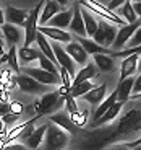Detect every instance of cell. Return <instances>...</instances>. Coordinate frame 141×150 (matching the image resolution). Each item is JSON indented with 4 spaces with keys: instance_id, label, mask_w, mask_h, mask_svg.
Segmentation results:
<instances>
[{
    "instance_id": "1",
    "label": "cell",
    "mask_w": 141,
    "mask_h": 150,
    "mask_svg": "<svg viewBox=\"0 0 141 150\" xmlns=\"http://www.w3.org/2000/svg\"><path fill=\"white\" fill-rule=\"evenodd\" d=\"M44 150H63L68 145L70 135L68 132H65L63 129H60L55 124H47L44 134Z\"/></svg>"
},
{
    "instance_id": "2",
    "label": "cell",
    "mask_w": 141,
    "mask_h": 150,
    "mask_svg": "<svg viewBox=\"0 0 141 150\" xmlns=\"http://www.w3.org/2000/svg\"><path fill=\"white\" fill-rule=\"evenodd\" d=\"M63 105V96H60L59 91H47L39 100H36L33 105L36 116H44L50 114L54 109H59Z\"/></svg>"
},
{
    "instance_id": "3",
    "label": "cell",
    "mask_w": 141,
    "mask_h": 150,
    "mask_svg": "<svg viewBox=\"0 0 141 150\" xmlns=\"http://www.w3.org/2000/svg\"><path fill=\"white\" fill-rule=\"evenodd\" d=\"M76 2H78L83 8H88V11H91V13H97L99 16H102V20H105V21L115 23V25H119V26L126 25L120 16H117L115 13H112L107 7L101 5L99 2H96V0H76Z\"/></svg>"
},
{
    "instance_id": "4",
    "label": "cell",
    "mask_w": 141,
    "mask_h": 150,
    "mask_svg": "<svg viewBox=\"0 0 141 150\" xmlns=\"http://www.w3.org/2000/svg\"><path fill=\"white\" fill-rule=\"evenodd\" d=\"M45 0H41V4H37L33 10L29 11V15L26 18L24 28H26V34H24V47H29L31 42H34L36 39V33H37V20H39V13H41L42 4Z\"/></svg>"
},
{
    "instance_id": "5",
    "label": "cell",
    "mask_w": 141,
    "mask_h": 150,
    "mask_svg": "<svg viewBox=\"0 0 141 150\" xmlns=\"http://www.w3.org/2000/svg\"><path fill=\"white\" fill-rule=\"evenodd\" d=\"M50 47H52L54 57H55V60H57V65H59V67H62V69H65V70H67V74L70 75L71 79H73L75 75H76V67H75V62L71 60V57L65 52V49H63L59 42H52V44H50Z\"/></svg>"
},
{
    "instance_id": "6",
    "label": "cell",
    "mask_w": 141,
    "mask_h": 150,
    "mask_svg": "<svg viewBox=\"0 0 141 150\" xmlns=\"http://www.w3.org/2000/svg\"><path fill=\"white\" fill-rule=\"evenodd\" d=\"M136 30H140V20H136L135 23H130V25H123L119 30V33L115 34V39H114V42H112L114 52H120L123 46L131 39V36L135 34Z\"/></svg>"
},
{
    "instance_id": "7",
    "label": "cell",
    "mask_w": 141,
    "mask_h": 150,
    "mask_svg": "<svg viewBox=\"0 0 141 150\" xmlns=\"http://www.w3.org/2000/svg\"><path fill=\"white\" fill-rule=\"evenodd\" d=\"M16 86H18L21 91H26L31 95H39V93H47L49 88L47 85H42V83L36 82L34 79L28 77L24 74H18L16 75Z\"/></svg>"
},
{
    "instance_id": "8",
    "label": "cell",
    "mask_w": 141,
    "mask_h": 150,
    "mask_svg": "<svg viewBox=\"0 0 141 150\" xmlns=\"http://www.w3.org/2000/svg\"><path fill=\"white\" fill-rule=\"evenodd\" d=\"M24 75H28V77H31V79H34L36 82L42 83V85H59L60 83V77L59 75H54L50 74V72H45L42 70V69L39 67H28L24 69Z\"/></svg>"
},
{
    "instance_id": "9",
    "label": "cell",
    "mask_w": 141,
    "mask_h": 150,
    "mask_svg": "<svg viewBox=\"0 0 141 150\" xmlns=\"http://www.w3.org/2000/svg\"><path fill=\"white\" fill-rule=\"evenodd\" d=\"M34 121L36 119H31V121H26V122L20 124V126L11 127L10 132L5 134V140L10 144V142H13V140H16V139H21V140L28 139V137L31 135V132L34 131Z\"/></svg>"
},
{
    "instance_id": "10",
    "label": "cell",
    "mask_w": 141,
    "mask_h": 150,
    "mask_svg": "<svg viewBox=\"0 0 141 150\" xmlns=\"http://www.w3.org/2000/svg\"><path fill=\"white\" fill-rule=\"evenodd\" d=\"M50 122L59 126L60 129H63V131L68 132V134H81L80 127H76V126L70 121V116H68L67 111H60V112H57V114H52V116H50Z\"/></svg>"
},
{
    "instance_id": "11",
    "label": "cell",
    "mask_w": 141,
    "mask_h": 150,
    "mask_svg": "<svg viewBox=\"0 0 141 150\" xmlns=\"http://www.w3.org/2000/svg\"><path fill=\"white\" fill-rule=\"evenodd\" d=\"M71 31L78 38H86V31H84V23H83V16H81V5L78 2L73 4V16H71V21L68 25Z\"/></svg>"
},
{
    "instance_id": "12",
    "label": "cell",
    "mask_w": 141,
    "mask_h": 150,
    "mask_svg": "<svg viewBox=\"0 0 141 150\" xmlns=\"http://www.w3.org/2000/svg\"><path fill=\"white\" fill-rule=\"evenodd\" d=\"M3 15H5V20L8 21V25H13V26H24L29 11L20 10V8H15V7H11V5H8Z\"/></svg>"
},
{
    "instance_id": "13",
    "label": "cell",
    "mask_w": 141,
    "mask_h": 150,
    "mask_svg": "<svg viewBox=\"0 0 141 150\" xmlns=\"http://www.w3.org/2000/svg\"><path fill=\"white\" fill-rule=\"evenodd\" d=\"M76 42L84 49L86 54H91V56H96V54H105V56H114V51L104 47V46L96 44L94 41L88 39V38H78L76 36Z\"/></svg>"
},
{
    "instance_id": "14",
    "label": "cell",
    "mask_w": 141,
    "mask_h": 150,
    "mask_svg": "<svg viewBox=\"0 0 141 150\" xmlns=\"http://www.w3.org/2000/svg\"><path fill=\"white\" fill-rule=\"evenodd\" d=\"M138 60H140V52L131 54L123 59L122 65H120V82L128 77H133V74L138 70Z\"/></svg>"
},
{
    "instance_id": "15",
    "label": "cell",
    "mask_w": 141,
    "mask_h": 150,
    "mask_svg": "<svg viewBox=\"0 0 141 150\" xmlns=\"http://www.w3.org/2000/svg\"><path fill=\"white\" fill-rule=\"evenodd\" d=\"M71 16H73V10H62L55 16H52L45 25H49L50 28H57V30H65L70 25Z\"/></svg>"
},
{
    "instance_id": "16",
    "label": "cell",
    "mask_w": 141,
    "mask_h": 150,
    "mask_svg": "<svg viewBox=\"0 0 141 150\" xmlns=\"http://www.w3.org/2000/svg\"><path fill=\"white\" fill-rule=\"evenodd\" d=\"M37 33L44 34L45 38H50L54 41L59 42H70L71 38L65 30H57V28H50V26H37Z\"/></svg>"
},
{
    "instance_id": "17",
    "label": "cell",
    "mask_w": 141,
    "mask_h": 150,
    "mask_svg": "<svg viewBox=\"0 0 141 150\" xmlns=\"http://www.w3.org/2000/svg\"><path fill=\"white\" fill-rule=\"evenodd\" d=\"M123 105L125 103H120V101H115L114 105L110 106V108L107 109V111L102 114V116L99 117L97 121H94V122H91V127H99V126H104L105 122H109V121H114L115 117L119 116V112L122 111Z\"/></svg>"
},
{
    "instance_id": "18",
    "label": "cell",
    "mask_w": 141,
    "mask_h": 150,
    "mask_svg": "<svg viewBox=\"0 0 141 150\" xmlns=\"http://www.w3.org/2000/svg\"><path fill=\"white\" fill-rule=\"evenodd\" d=\"M65 52H67L68 56L71 57V60H73L75 64L84 65L86 60H88V54L84 52V49H83L81 46L78 44V42H70V44H67V47H65Z\"/></svg>"
},
{
    "instance_id": "19",
    "label": "cell",
    "mask_w": 141,
    "mask_h": 150,
    "mask_svg": "<svg viewBox=\"0 0 141 150\" xmlns=\"http://www.w3.org/2000/svg\"><path fill=\"white\" fill-rule=\"evenodd\" d=\"M136 77H128V79L122 80L115 90V95H117V101L120 103H126L131 98V86H133V82Z\"/></svg>"
},
{
    "instance_id": "20",
    "label": "cell",
    "mask_w": 141,
    "mask_h": 150,
    "mask_svg": "<svg viewBox=\"0 0 141 150\" xmlns=\"http://www.w3.org/2000/svg\"><path fill=\"white\" fill-rule=\"evenodd\" d=\"M105 91H107V85H105V83H102V85H99V86H93L86 95H83V100H86L89 105L96 106L104 100Z\"/></svg>"
},
{
    "instance_id": "21",
    "label": "cell",
    "mask_w": 141,
    "mask_h": 150,
    "mask_svg": "<svg viewBox=\"0 0 141 150\" xmlns=\"http://www.w3.org/2000/svg\"><path fill=\"white\" fill-rule=\"evenodd\" d=\"M34 41L37 42V46H39V49H41V52L44 54L45 57H47L50 62H52L55 67H59L57 65V60H55V57H54V52H52V47H50V42H49V39L44 36V34H41V33H36V39Z\"/></svg>"
},
{
    "instance_id": "22",
    "label": "cell",
    "mask_w": 141,
    "mask_h": 150,
    "mask_svg": "<svg viewBox=\"0 0 141 150\" xmlns=\"http://www.w3.org/2000/svg\"><path fill=\"white\" fill-rule=\"evenodd\" d=\"M97 75V69L96 65L93 64H88L84 65V67L81 69V70L78 72V74L73 77V82H71V86L73 85H78V83H83V82H88V80H91L93 77H96Z\"/></svg>"
},
{
    "instance_id": "23",
    "label": "cell",
    "mask_w": 141,
    "mask_h": 150,
    "mask_svg": "<svg viewBox=\"0 0 141 150\" xmlns=\"http://www.w3.org/2000/svg\"><path fill=\"white\" fill-rule=\"evenodd\" d=\"M59 11H62V7H60L57 2H54V0L45 2L44 10H42V16H41V20H39V21H41V26H45V23L52 18V16H55Z\"/></svg>"
},
{
    "instance_id": "24",
    "label": "cell",
    "mask_w": 141,
    "mask_h": 150,
    "mask_svg": "<svg viewBox=\"0 0 141 150\" xmlns=\"http://www.w3.org/2000/svg\"><path fill=\"white\" fill-rule=\"evenodd\" d=\"M45 129H47V124H44V126H41V127L34 129V131L31 132L29 137L24 139L26 147H29V149H37V147L41 145L42 139H44V134H45Z\"/></svg>"
},
{
    "instance_id": "25",
    "label": "cell",
    "mask_w": 141,
    "mask_h": 150,
    "mask_svg": "<svg viewBox=\"0 0 141 150\" xmlns=\"http://www.w3.org/2000/svg\"><path fill=\"white\" fill-rule=\"evenodd\" d=\"M94 62H96V69H99L102 72H112L115 69L114 59L110 56H105V54H96Z\"/></svg>"
},
{
    "instance_id": "26",
    "label": "cell",
    "mask_w": 141,
    "mask_h": 150,
    "mask_svg": "<svg viewBox=\"0 0 141 150\" xmlns=\"http://www.w3.org/2000/svg\"><path fill=\"white\" fill-rule=\"evenodd\" d=\"M2 31H3L7 41L10 42L11 46H15L16 42L21 41V33H20L18 26H13V25H8V23H3L2 25Z\"/></svg>"
},
{
    "instance_id": "27",
    "label": "cell",
    "mask_w": 141,
    "mask_h": 150,
    "mask_svg": "<svg viewBox=\"0 0 141 150\" xmlns=\"http://www.w3.org/2000/svg\"><path fill=\"white\" fill-rule=\"evenodd\" d=\"M117 101V95H115V91L112 95H109L107 98H104V100H102V101L99 103V106H97L96 109H94V114H93V122L94 121H97L99 119L101 116H102V114H104L105 111H107L109 108H110L112 105H114V103Z\"/></svg>"
},
{
    "instance_id": "28",
    "label": "cell",
    "mask_w": 141,
    "mask_h": 150,
    "mask_svg": "<svg viewBox=\"0 0 141 150\" xmlns=\"http://www.w3.org/2000/svg\"><path fill=\"white\" fill-rule=\"evenodd\" d=\"M39 52H41V51H36V49H33V47H24V46H23L20 51H16V57L20 59V62H23V64L26 65V64H29V62H33V60H36L37 57H39Z\"/></svg>"
},
{
    "instance_id": "29",
    "label": "cell",
    "mask_w": 141,
    "mask_h": 150,
    "mask_svg": "<svg viewBox=\"0 0 141 150\" xmlns=\"http://www.w3.org/2000/svg\"><path fill=\"white\" fill-rule=\"evenodd\" d=\"M81 16H83V23H84V31H86V36H93L94 31L97 28V21L94 20L93 13L88 11L86 8L81 7Z\"/></svg>"
},
{
    "instance_id": "30",
    "label": "cell",
    "mask_w": 141,
    "mask_h": 150,
    "mask_svg": "<svg viewBox=\"0 0 141 150\" xmlns=\"http://www.w3.org/2000/svg\"><path fill=\"white\" fill-rule=\"evenodd\" d=\"M93 88V85H91V82H83V83H78V85H73L70 86V96L73 98H78V96H83V95H86L89 90Z\"/></svg>"
},
{
    "instance_id": "31",
    "label": "cell",
    "mask_w": 141,
    "mask_h": 150,
    "mask_svg": "<svg viewBox=\"0 0 141 150\" xmlns=\"http://www.w3.org/2000/svg\"><path fill=\"white\" fill-rule=\"evenodd\" d=\"M115 34H117V31H115V28L112 26L109 21H105L104 20V47L109 49V46H112V42H114L115 39Z\"/></svg>"
},
{
    "instance_id": "32",
    "label": "cell",
    "mask_w": 141,
    "mask_h": 150,
    "mask_svg": "<svg viewBox=\"0 0 141 150\" xmlns=\"http://www.w3.org/2000/svg\"><path fill=\"white\" fill-rule=\"evenodd\" d=\"M7 62L10 65V70L15 72V74H20V64H18V57H16V47L15 46H11L10 51L7 52Z\"/></svg>"
},
{
    "instance_id": "33",
    "label": "cell",
    "mask_w": 141,
    "mask_h": 150,
    "mask_svg": "<svg viewBox=\"0 0 141 150\" xmlns=\"http://www.w3.org/2000/svg\"><path fill=\"white\" fill-rule=\"evenodd\" d=\"M122 15L125 16L123 21H125L126 25L135 23L136 20H140V16H136V13H135L133 8H131V2H130V0H126V2H125V5H123V8H122Z\"/></svg>"
},
{
    "instance_id": "34",
    "label": "cell",
    "mask_w": 141,
    "mask_h": 150,
    "mask_svg": "<svg viewBox=\"0 0 141 150\" xmlns=\"http://www.w3.org/2000/svg\"><path fill=\"white\" fill-rule=\"evenodd\" d=\"M37 59H39V69H42V70H45V72H50V74H54V75H59V67H55L42 52H39V57H37Z\"/></svg>"
},
{
    "instance_id": "35",
    "label": "cell",
    "mask_w": 141,
    "mask_h": 150,
    "mask_svg": "<svg viewBox=\"0 0 141 150\" xmlns=\"http://www.w3.org/2000/svg\"><path fill=\"white\" fill-rule=\"evenodd\" d=\"M70 116V121L76 126V127H80L81 129L83 126L86 124V121H88V111H83V112H80V111H76V112H71V114H68Z\"/></svg>"
},
{
    "instance_id": "36",
    "label": "cell",
    "mask_w": 141,
    "mask_h": 150,
    "mask_svg": "<svg viewBox=\"0 0 141 150\" xmlns=\"http://www.w3.org/2000/svg\"><path fill=\"white\" fill-rule=\"evenodd\" d=\"M63 103H65V111H67L68 114L78 111V105H76V101H75V98L70 96V93L63 95Z\"/></svg>"
},
{
    "instance_id": "37",
    "label": "cell",
    "mask_w": 141,
    "mask_h": 150,
    "mask_svg": "<svg viewBox=\"0 0 141 150\" xmlns=\"http://www.w3.org/2000/svg\"><path fill=\"white\" fill-rule=\"evenodd\" d=\"M13 77V72L10 70V69H2L0 70V85L3 86V90H5V85L8 83V80Z\"/></svg>"
},
{
    "instance_id": "38",
    "label": "cell",
    "mask_w": 141,
    "mask_h": 150,
    "mask_svg": "<svg viewBox=\"0 0 141 150\" xmlns=\"http://www.w3.org/2000/svg\"><path fill=\"white\" fill-rule=\"evenodd\" d=\"M0 119H2L3 126H15L16 121H20V116H16V114H11V112H8V114L2 116Z\"/></svg>"
},
{
    "instance_id": "39",
    "label": "cell",
    "mask_w": 141,
    "mask_h": 150,
    "mask_svg": "<svg viewBox=\"0 0 141 150\" xmlns=\"http://www.w3.org/2000/svg\"><path fill=\"white\" fill-rule=\"evenodd\" d=\"M23 111H24V106H23L20 101H11V103H10V112H11V114H16V116H20Z\"/></svg>"
},
{
    "instance_id": "40",
    "label": "cell",
    "mask_w": 141,
    "mask_h": 150,
    "mask_svg": "<svg viewBox=\"0 0 141 150\" xmlns=\"http://www.w3.org/2000/svg\"><path fill=\"white\" fill-rule=\"evenodd\" d=\"M140 144H141V140H140V137H138L135 142H131V144H125V145H115L114 149H110V150H126V147H130V149H135V147H140Z\"/></svg>"
},
{
    "instance_id": "41",
    "label": "cell",
    "mask_w": 141,
    "mask_h": 150,
    "mask_svg": "<svg viewBox=\"0 0 141 150\" xmlns=\"http://www.w3.org/2000/svg\"><path fill=\"white\" fill-rule=\"evenodd\" d=\"M140 42H141V30H136L133 34V39L130 41V46L133 47H140Z\"/></svg>"
},
{
    "instance_id": "42",
    "label": "cell",
    "mask_w": 141,
    "mask_h": 150,
    "mask_svg": "<svg viewBox=\"0 0 141 150\" xmlns=\"http://www.w3.org/2000/svg\"><path fill=\"white\" fill-rule=\"evenodd\" d=\"M10 112V103H0V117Z\"/></svg>"
},
{
    "instance_id": "43",
    "label": "cell",
    "mask_w": 141,
    "mask_h": 150,
    "mask_svg": "<svg viewBox=\"0 0 141 150\" xmlns=\"http://www.w3.org/2000/svg\"><path fill=\"white\" fill-rule=\"evenodd\" d=\"M125 2H126V0H110V2H109V10H114V8H117V7H120V5H122V4H125Z\"/></svg>"
},
{
    "instance_id": "44",
    "label": "cell",
    "mask_w": 141,
    "mask_h": 150,
    "mask_svg": "<svg viewBox=\"0 0 141 150\" xmlns=\"http://www.w3.org/2000/svg\"><path fill=\"white\" fill-rule=\"evenodd\" d=\"M7 140H5V134L3 135H0V149H2V147H5V145H7Z\"/></svg>"
},
{
    "instance_id": "45",
    "label": "cell",
    "mask_w": 141,
    "mask_h": 150,
    "mask_svg": "<svg viewBox=\"0 0 141 150\" xmlns=\"http://www.w3.org/2000/svg\"><path fill=\"white\" fill-rule=\"evenodd\" d=\"M2 56H5V52H3V41H2V36H0V57Z\"/></svg>"
},
{
    "instance_id": "46",
    "label": "cell",
    "mask_w": 141,
    "mask_h": 150,
    "mask_svg": "<svg viewBox=\"0 0 141 150\" xmlns=\"http://www.w3.org/2000/svg\"><path fill=\"white\" fill-rule=\"evenodd\" d=\"M3 134H5V126L2 122V119H0V135H3Z\"/></svg>"
},
{
    "instance_id": "47",
    "label": "cell",
    "mask_w": 141,
    "mask_h": 150,
    "mask_svg": "<svg viewBox=\"0 0 141 150\" xmlns=\"http://www.w3.org/2000/svg\"><path fill=\"white\" fill-rule=\"evenodd\" d=\"M54 2H57L60 7H62V5H67V4H68V0H54Z\"/></svg>"
},
{
    "instance_id": "48",
    "label": "cell",
    "mask_w": 141,
    "mask_h": 150,
    "mask_svg": "<svg viewBox=\"0 0 141 150\" xmlns=\"http://www.w3.org/2000/svg\"><path fill=\"white\" fill-rule=\"evenodd\" d=\"M5 23V15H3V11L0 10V25H3Z\"/></svg>"
},
{
    "instance_id": "49",
    "label": "cell",
    "mask_w": 141,
    "mask_h": 150,
    "mask_svg": "<svg viewBox=\"0 0 141 150\" xmlns=\"http://www.w3.org/2000/svg\"><path fill=\"white\" fill-rule=\"evenodd\" d=\"M133 150H141V149H140V147H135V149H133Z\"/></svg>"
}]
</instances>
